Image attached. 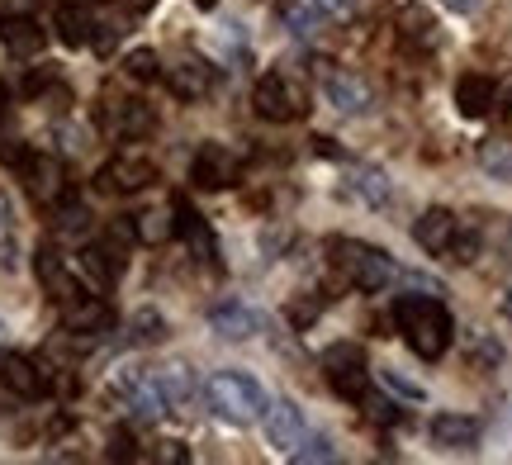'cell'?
<instances>
[{"label": "cell", "mask_w": 512, "mask_h": 465, "mask_svg": "<svg viewBox=\"0 0 512 465\" xmlns=\"http://www.w3.org/2000/svg\"><path fill=\"white\" fill-rule=\"evenodd\" d=\"M394 323H399L403 342H408L422 361H441L446 347H451V337H456L451 309L432 295H403L399 304H394Z\"/></svg>", "instance_id": "1"}, {"label": "cell", "mask_w": 512, "mask_h": 465, "mask_svg": "<svg viewBox=\"0 0 512 465\" xmlns=\"http://www.w3.org/2000/svg\"><path fill=\"white\" fill-rule=\"evenodd\" d=\"M204 404L214 418H223L228 428H252L261 423V413H266V390H261V380L247 371H214L204 380Z\"/></svg>", "instance_id": "2"}, {"label": "cell", "mask_w": 512, "mask_h": 465, "mask_svg": "<svg viewBox=\"0 0 512 465\" xmlns=\"http://www.w3.org/2000/svg\"><path fill=\"white\" fill-rule=\"evenodd\" d=\"M252 105H256V114L271 119V124H299V119H309L313 95L294 72H266L256 81Z\"/></svg>", "instance_id": "3"}, {"label": "cell", "mask_w": 512, "mask_h": 465, "mask_svg": "<svg viewBox=\"0 0 512 465\" xmlns=\"http://www.w3.org/2000/svg\"><path fill=\"white\" fill-rule=\"evenodd\" d=\"M332 261H337V271L356 285V290H384L389 280H394V257L375 247V242H361V238H332Z\"/></svg>", "instance_id": "4"}, {"label": "cell", "mask_w": 512, "mask_h": 465, "mask_svg": "<svg viewBox=\"0 0 512 465\" xmlns=\"http://www.w3.org/2000/svg\"><path fill=\"white\" fill-rule=\"evenodd\" d=\"M19 176H24V186H29V195H34L38 205L53 209L57 200H67V167L57 162L53 152H24Z\"/></svg>", "instance_id": "5"}, {"label": "cell", "mask_w": 512, "mask_h": 465, "mask_svg": "<svg viewBox=\"0 0 512 465\" xmlns=\"http://www.w3.org/2000/svg\"><path fill=\"white\" fill-rule=\"evenodd\" d=\"M323 371H328V385L342 399H366V352L356 342H337L323 356Z\"/></svg>", "instance_id": "6"}, {"label": "cell", "mask_w": 512, "mask_h": 465, "mask_svg": "<svg viewBox=\"0 0 512 465\" xmlns=\"http://www.w3.org/2000/svg\"><path fill=\"white\" fill-rule=\"evenodd\" d=\"M238 176H242L238 152H228L223 143H204L195 152V162H190V181L200 190H228V186H238Z\"/></svg>", "instance_id": "7"}, {"label": "cell", "mask_w": 512, "mask_h": 465, "mask_svg": "<svg viewBox=\"0 0 512 465\" xmlns=\"http://www.w3.org/2000/svg\"><path fill=\"white\" fill-rule=\"evenodd\" d=\"M152 181H157V167L147 162L143 152H119V157H110L100 167V190H110V195H138Z\"/></svg>", "instance_id": "8"}, {"label": "cell", "mask_w": 512, "mask_h": 465, "mask_svg": "<svg viewBox=\"0 0 512 465\" xmlns=\"http://www.w3.org/2000/svg\"><path fill=\"white\" fill-rule=\"evenodd\" d=\"M323 91L328 105L342 114H370L375 110V91L366 86V76L347 72V67H323Z\"/></svg>", "instance_id": "9"}, {"label": "cell", "mask_w": 512, "mask_h": 465, "mask_svg": "<svg viewBox=\"0 0 512 465\" xmlns=\"http://www.w3.org/2000/svg\"><path fill=\"white\" fill-rule=\"evenodd\" d=\"M171 214H176V238L190 247V257L209 261V266H219V238H214V228L204 224V214L185 195H176V205H171Z\"/></svg>", "instance_id": "10"}, {"label": "cell", "mask_w": 512, "mask_h": 465, "mask_svg": "<svg viewBox=\"0 0 512 465\" xmlns=\"http://www.w3.org/2000/svg\"><path fill=\"white\" fill-rule=\"evenodd\" d=\"M261 423H266V442H271L275 451H285V456L309 437V432H304V409H299L294 399H275V404H266Z\"/></svg>", "instance_id": "11"}, {"label": "cell", "mask_w": 512, "mask_h": 465, "mask_svg": "<svg viewBox=\"0 0 512 465\" xmlns=\"http://www.w3.org/2000/svg\"><path fill=\"white\" fill-rule=\"evenodd\" d=\"M0 385L15 394V399H43L48 394V375L34 356L24 352H0Z\"/></svg>", "instance_id": "12"}, {"label": "cell", "mask_w": 512, "mask_h": 465, "mask_svg": "<svg viewBox=\"0 0 512 465\" xmlns=\"http://www.w3.org/2000/svg\"><path fill=\"white\" fill-rule=\"evenodd\" d=\"M214 81H219L214 67L195 53L176 57V62L166 67V86H171V95H181V100H204V95L214 91Z\"/></svg>", "instance_id": "13"}, {"label": "cell", "mask_w": 512, "mask_h": 465, "mask_svg": "<svg viewBox=\"0 0 512 465\" xmlns=\"http://www.w3.org/2000/svg\"><path fill=\"white\" fill-rule=\"evenodd\" d=\"M119 394H124L128 418H138V423H162L166 413H171L152 375H124V380H119Z\"/></svg>", "instance_id": "14"}, {"label": "cell", "mask_w": 512, "mask_h": 465, "mask_svg": "<svg viewBox=\"0 0 512 465\" xmlns=\"http://www.w3.org/2000/svg\"><path fill=\"white\" fill-rule=\"evenodd\" d=\"M209 328H214L223 342H247V337L261 333V314H256L252 304H242V299H219V304L209 309Z\"/></svg>", "instance_id": "15"}, {"label": "cell", "mask_w": 512, "mask_h": 465, "mask_svg": "<svg viewBox=\"0 0 512 465\" xmlns=\"http://www.w3.org/2000/svg\"><path fill=\"white\" fill-rule=\"evenodd\" d=\"M34 271H38V280H43V290L57 299V309H62V304H72L76 295H86V285H81V280H76L72 271L62 266V257H57L48 242H43V247L34 252Z\"/></svg>", "instance_id": "16"}, {"label": "cell", "mask_w": 512, "mask_h": 465, "mask_svg": "<svg viewBox=\"0 0 512 465\" xmlns=\"http://www.w3.org/2000/svg\"><path fill=\"white\" fill-rule=\"evenodd\" d=\"M110 323H114V314L100 295H76L72 304H62V328H67V333L95 337V333H105Z\"/></svg>", "instance_id": "17"}, {"label": "cell", "mask_w": 512, "mask_h": 465, "mask_svg": "<svg viewBox=\"0 0 512 465\" xmlns=\"http://www.w3.org/2000/svg\"><path fill=\"white\" fill-rule=\"evenodd\" d=\"M456 228H460V219L451 214V209H427L418 224H413V238H418L422 252L446 257V252H451V242H456Z\"/></svg>", "instance_id": "18"}, {"label": "cell", "mask_w": 512, "mask_h": 465, "mask_svg": "<svg viewBox=\"0 0 512 465\" xmlns=\"http://www.w3.org/2000/svg\"><path fill=\"white\" fill-rule=\"evenodd\" d=\"M432 442H437L441 451H475L479 418H470V413H437V418H432Z\"/></svg>", "instance_id": "19"}, {"label": "cell", "mask_w": 512, "mask_h": 465, "mask_svg": "<svg viewBox=\"0 0 512 465\" xmlns=\"http://www.w3.org/2000/svg\"><path fill=\"white\" fill-rule=\"evenodd\" d=\"M0 43H5L10 57H38L43 43H48V34L38 29L34 15H5L0 19Z\"/></svg>", "instance_id": "20"}, {"label": "cell", "mask_w": 512, "mask_h": 465, "mask_svg": "<svg viewBox=\"0 0 512 465\" xmlns=\"http://www.w3.org/2000/svg\"><path fill=\"white\" fill-rule=\"evenodd\" d=\"M100 119H105V129H110L114 138H143V133H152V124H157L143 100H110Z\"/></svg>", "instance_id": "21"}, {"label": "cell", "mask_w": 512, "mask_h": 465, "mask_svg": "<svg viewBox=\"0 0 512 465\" xmlns=\"http://www.w3.org/2000/svg\"><path fill=\"white\" fill-rule=\"evenodd\" d=\"M456 105H460V114H465V119H484V114L498 105L494 76H479V72L460 76V81H456Z\"/></svg>", "instance_id": "22"}, {"label": "cell", "mask_w": 512, "mask_h": 465, "mask_svg": "<svg viewBox=\"0 0 512 465\" xmlns=\"http://www.w3.org/2000/svg\"><path fill=\"white\" fill-rule=\"evenodd\" d=\"M347 186L366 209H389L394 205V186H389V176H384L380 167H356L347 176Z\"/></svg>", "instance_id": "23"}, {"label": "cell", "mask_w": 512, "mask_h": 465, "mask_svg": "<svg viewBox=\"0 0 512 465\" xmlns=\"http://www.w3.org/2000/svg\"><path fill=\"white\" fill-rule=\"evenodd\" d=\"M76 271H81V280H91L95 290H110L114 276H119V257H114L105 242H95V247H81V257H76Z\"/></svg>", "instance_id": "24"}, {"label": "cell", "mask_w": 512, "mask_h": 465, "mask_svg": "<svg viewBox=\"0 0 512 465\" xmlns=\"http://www.w3.org/2000/svg\"><path fill=\"white\" fill-rule=\"evenodd\" d=\"M157 380V390H162L166 409H185L190 399H195V371L185 366V361H176V366H162V371L152 375Z\"/></svg>", "instance_id": "25"}, {"label": "cell", "mask_w": 512, "mask_h": 465, "mask_svg": "<svg viewBox=\"0 0 512 465\" xmlns=\"http://www.w3.org/2000/svg\"><path fill=\"white\" fill-rule=\"evenodd\" d=\"M57 38L67 43V48H86L95 38V19H91V10L86 5H57Z\"/></svg>", "instance_id": "26"}, {"label": "cell", "mask_w": 512, "mask_h": 465, "mask_svg": "<svg viewBox=\"0 0 512 465\" xmlns=\"http://www.w3.org/2000/svg\"><path fill=\"white\" fill-rule=\"evenodd\" d=\"M399 34L413 48H437V15L427 5H403L399 10Z\"/></svg>", "instance_id": "27"}, {"label": "cell", "mask_w": 512, "mask_h": 465, "mask_svg": "<svg viewBox=\"0 0 512 465\" xmlns=\"http://www.w3.org/2000/svg\"><path fill=\"white\" fill-rule=\"evenodd\" d=\"M479 171L494 181H512V138H489L479 143Z\"/></svg>", "instance_id": "28"}, {"label": "cell", "mask_w": 512, "mask_h": 465, "mask_svg": "<svg viewBox=\"0 0 512 465\" xmlns=\"http://www.w3.org/2000/svg\"><path fill=\"white\" fill-rule=\"evenodd\" d=\"M133 233H138V242L157 247V242H166L171 233H176V219H171L166 209H143V214L133 219Z\"/></svg>", "instance_id": "29"}, {"label": "cell", "mask_w": 512, "mask_h": 465, "mask_svg": "<svg viewBox=\"0 0 512 465\" xmlns=\"http://www.w3.org/2000/svg\"><path fill=\"white\" fill-rule=\"evenodd\" d=\"M275 15H280V24H285L294 38L318 34V15H313L309 5H299V0H280V5H275Z\"/></svg>", "instance_id": "30"}, {"label": "cell", "mask_w": 512, "mask_h": 465, "mask_svg": "<svg viewBox=\"0 0 512 465\" xmlns=\"http://www.w3.org/2000/svg\"><path fill=\"white\" fill-rule=\"evenodd\" d=\"M0 266L15 271L19 257H15V209H10V195L0 190Z\"/></svg>", "instance_id": "31"}, {"label": "cell", "mask_w": 512, "mask_h": 465, "mask_svg": "<svg viewBox=\"0 0 512 465\" xmlns=\"http://www.w3.org/2000/svg\"><path fill=\"white\" fill-rule=\"evenodd\" d=\"M124 76L128 81H138V86H147V81H157V76H162V62H157L152 48H133V53L124 57Z\"/></svg>", "instance_id": "32"}, {"label": "cell", "mask_w": 512, "mask_h": 465, "mask_svg": "<svg viewBox=\"0 0 512 465\" xmlns=\"http://www.w3.org/2000/svg\"><path fill=\"white\" fill-rule=\"evenodd\" d=\"M290 461H299V465L337 461V447H332V437H304V442H299V447L290 451Z\"/></svg>", "instance_id": "33"}, {"label": "cell", "mask_w": 512, "mask_h": 465, "mask_svg": "<svg viewBox=\"0 0 512 465\" xmlns=\"http://www.w3.org/2000/svg\"><path fill=\"white\" fill-rule=\"evenodd\" d=\"M128 328H133V342H143V347H147V342H162V337H166V318L157 314V309H138Z\"/></svg>", "instance_id": "34"}, {"label": "cell", "mask_w": 512, "mask_h": 465, "mask_svg": "<svg viewBox=\"0 0 512 465\" xmlns=\"http://www.w3.org/2000/svg\"><path fill=\"white\" fill-rule=\"evenodd\" d=\"M446 257L460 261V266H470V261L479 257V228L460 224V228H456V242H451V252H446Z\"/></svg>", "instance_id": "35"}, {"label": "cell", "mask_w": 512, "mask_h": 465, "mask_svg": "<svg viewBox=\"0 0 512 465\" xmlns=\"http://www.w3.org/2000/svg\"><path fill=\"white\" fill-rule=\"evenodd\" d=\"M380 380H384V385H389L394 394H403V399H413V404H422V399H427V390H422V385H413V380H403L399 371H380Z\"/></svg>", "instance_id": "36"}, {"label": "cell", "mask_w": 512, "mask_h": 465, "mask_svg": "<svg viewBox=\"0 0 512 465\" xmlns=\"http://www.w3.org/2000/svg\"><path fill=\"white\" fill-rule=\"evenodd\" d=\"M313 10L323 19H337V24H347L356 15V0H313Z\"/></svg>", "instance_id": "37"}, {"label": "cell", "mask_w": 512, "mask_h": 465, "mask_svg": "<svg viewBox=\"0 0 512 465\" xmlns=\"http://www.w3.org/2000/svg\"><path fill=\"white\" fill-rule=\"evenodd\" d=\"M138 451H133V442L128 437H114V447H110V461H133Z\"/></svg>", "instance_id": "38"}, {"label": "cell", "mask_w": 512, "mask_h": 465, "mask_svg": "<svg viewBox=\"0 0 512 465\" xmlns=\"http://www.w3.org/2000/svg\"><path fill=\"white\" fill-rule=\"evenodd\" d=\"M157 461H190V451H185L181 442H166V447L157 451Z\"/></svg>", "instance_id": "39"}, {"label": "cell", "mask_w": 512, "mask_h": 465, "mask_svg": "<svg viewBox=\"0 0 512 465\" xmlns=\"http://www.w3.org/2000/svg\"><path fill=\"white\" fill-rule=\"evenodd\" d=\"M441 5H446V10H456V15H470L479 0H441Z\"/></svg>", "instance_id": "40"}, {"label": "cell", "mask_w": 512, "mask_h": 465, "mask_svg": "<svg viewBox=\"0 0 512 465\" xmlns=\"http://www.w3.org/2000/svg\"><path fill=\"white\" fill-rule=\"evenodd\" d=\"M498 105H508V110H512V76L498 86Z\"/></svg>", "instance_id": "41"}, {"label": "cell", "mask_w": 512, "mask_h": 465, "mask_svg": "<svg viewBox=\"0 0 512 465\" xmlns=\"http://www.w3.org/2000/svg\"><path fill=\"white\" fill-rule=\"evenodd\" d=\"M503 318L512 323V285H508V295H503Z\"/></svg>", "instance_id": "42"}, {"label": "cell", "mask_w": 512, "mask_h": 465, "mask_svg": "<svg viewBox=\"0 0 512 465\" xmlns=\"http://www.w3.org/2000/svg\"><path fill=\"white\" fill-rule=\"evenodd\" d=\"M5 105H10V91H5V86H0V114H5Z\"/></svg>", "instance_id": "43"}, {"label": "cell", "mask_w": 512, "mask_h": 465, "mask_svg": "<svg viewBox=\"0 0 512 465\" xmlns=\"http://www.w3.org/2000/svg\"><path fill=\"white\" fill-rule=\"evenodd\" d=\"M0 333H5V328H0Z\"/></svg>", "instance_id": "44"}]
</instances>
